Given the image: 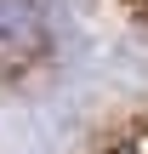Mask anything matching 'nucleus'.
Instances as JSON below:
<instances>
[{"label":"nucleus","mask_w":148,"mask_h":154,"mask_svg":"<svg viewBox=\"0 0 148 154\" xmlns=\"http://www.w3.org/2000/svg\"><path fill=\"white\" fill-rule=\"evenodd\" d=\"M40 51H46V29H40L34 0H0V63L23 69Z\"/></svg>","instance_id":"f257e3e1"},{"label":"nucleus","mask_w":148,"mask_h":154,"mask_svg":"<svg viewBox=\"0 0 148 154\" xmlns=\"http://www.w3.org/2000/svg\"><path fill=\"white\" fill-rule=\"evenodd\" d=\"M103 154H148V120L125 126V131H120V137H114V143H108Z\"/></svg>","instance_id":"f03ea898"},{"label":"nucleus","mask_w":148,"mask_h":154,"mask_svg":"<svg viewBox=\"0 0 148 154\" xmlns=\"http://www.w3.org/2000/svg\"><path fill=\"white\" fill-rule=\"evenodd\" d=\"M131 11H137V17H143V23H148V0H131Z\"/></svg>","instance_id":"7ed1b4c3"}]
</instances>
